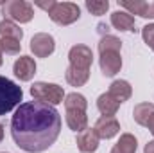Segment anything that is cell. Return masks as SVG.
I'll return each mask as SVG.
<instances>
[{
    "mask_svg": "<svg viewBox=\"0 0 154 153\" xmlns=\"http://www.w3.org/2000/svg\"><path fill=\"white\" fill-rule=\"evenodd\" d=\"M145 128H147V130H149V132H151V133L154 135V114H152V117L149 119V122L145 124Z\"/></svg>",
    "mask_w": 154,
    "mask_h": 153,
    "instance_id": "obj_26",
    "label": "cell"
},
{
    "mask_svg": "<svg viewBox=\"0 0 154 153\" xmlns=\"http://www.w3.org/2000/svg\"><path fill=\"white\" fill-rule=\"evenodd\" d=\"M2 141H4V126L0 124V142H2Z\"/></svg>",
    "mask_w": 154,
    "mask_h": 153,
    "instance_id": "obj_27",
    "label": "cell"
},
{
    "mask_svg": "<svg viewBox=\"0 0 154 153\" xmlns=\"http://www.w3.org/2000/svg\"><path fill=\"white\" fill-rule=\"evenodd\" d=\"M2 15L5 16V20L27 24L34 18V7L25 0H9L2 4Z\"/></svg>",
    "mask_w": 154,
    "mask_h": 153,
    "instance_id": "obj_5",
    "label": "cell"
},
{
    "mask_svg": "<svg viewBox=\"0 0 154 153\" xmlns=\"http://www.w3.org/2000/svg\"><path fill=\"white\" fill-rule=\"evenodd\" d=\"M93 130H95V133L99 135V139H106V141H108V139H113L115 135L120 133V122L116 121L115 117H106V115H102V117L97 119Z\"/></svg>",
    "mask_w": 154,
    "mask_h": 153,
    "instance_id": "obj_9",
    "label": "cell"
},
{
    "mask_svg": "<svg viewBox=\"0 0 154 153\" xmlns=\"http://www.w3.org/2000/svg\"><path fill=\"white\" fill-rule=\"evenodd\" d=\"M0 49L5 54H18L22 49V43L16 40H7V38H0Z\"/></svg>",
    "mask_w": 154,
    "mask_h": 153,
    "instance_id": "obj_22",
    "label": "cell"
},
{
    "mask_svg": "<svg viewBox=\"0 0 154 153\" xmlns=\"http://www.w3.org/2000/svg\"><path fill=\"white\" fill-rule=\"evenodd\" d=\"M0 38L22 41V38H23V31H22L14 22H11V20H2V22H0Z\"/></svg>",
    "mask_w": 154,
    "mask_h": 153,
    "instance_id": "obj_18",
    "label": "cell"
},
{
    "mask_svg": "<svg viewBox=\"0 0 154 153\" xmlns=\"http://www.w3.org/2000/svg\"><path fill=\"white\" fill-rule=\"evenodd\" d=\"M86 9L91 15L100 16V15H106V11L109 9V2L108 0H86Z\"/></svg>",
    "mask_w": 154,
    "mask_h": 153,
    "instance_id": "obj_21",
    "label": "cell"
},
{
    "mask_svg": "<svg viewBox=\"0 0 154 153\" xmlns=\"http://www.w3.org/2000/svg\"><path fill=\"white\" fill-rule=\"evenodd\" d=\"M31 50L36 58H48L56 50V41L48 33H38L31 40Z\"/></svg>",
    "mask_w": 154,
    "mask_h": 153,
    "instance_id": "obj_8",
    "label": "cell"
},
{
    "mask_svg": "<svg viewBox=\"0 0 154 153\" xmlns=\"http://www.w3.org/2000/svg\"><path fill=\"white\" fill-rule=\"evenodd\" d=\"M13 72L20 81H31L36 74V61L31 56H20L13 65Z\"/></svg>",
    "mask_w": 154,
    "mask_h": 153,
    "instance_id": "obj_11",
    "label": "cell"
},
{
    "mask_svg": "<svg viewBox=\"0 0 154 153\" xmlns=\"http://www.w3.org/2000/svg\"><path fill=\"white\" fill-rule=\"evenodd\" d=\"M36 5H38V7H41V9H45L47 13H50V11H52V7L56 5V2H54V0H48V2H38Z\"/></svg>",
    "mask_w": 154,
    "mask_h": 153,
    "instance_id": "obj_24",
    "label": "cell"
},
{
    "mask_svg": "<svg viewBox=\"0 0 154 153\" xmlns=\"http://www.w3.org/2000/svg\"><path fill=\"white\" fill-rule=\"evenodd\" d=\"M142 38H143V41L154 50V24H147V25L142 29Z\"/></svg>",
    "mask_w": 154,
    "mask_h": 153,
    "instance_id": "obj_23",
    "label": "cell"
},
{
    "mask_svg": "<svg viewBox=\"0 0 154 153\" xmlns=\"http://www.w3.org/2000/svg\"><path fill=\"white\" fill-rule=\"evenodd\" d=\"M48 16L57 25H72L74 22L79 20L81 9L74 2H56V5L52 7V11L48 13Z\"/></svg>",
    "mask_w": 154,
    "mask_h": 153,
    "instance_id": "obj_7",
    "label": "cell"
},
{
    "mask_svg": "<svg viewBox=\"0 0 154 153\" xmlns=\"http://www.w3.org/2000/svg\"><path fill=\"white\" fill-rule=\"evenodd\" d=\"M61 133V115L45 103H22L11 117V137L14 144L29 153L48 150Z\"/></svg>",
    "mask_w": 154,
    "mask_h": 153,
    "instance_id": "obj_1",
    "label": "cell"
},
{
    "mask_svg": "<svg viewBox=\"0 0 154 153\" xmlns=\"http://www.w3.org/2000/svg\"><path fill=\"white\" fill-rule=\"evenodd\" d=\"M118 5L124 7V11H127L129 15H138L142 18H154V2H143V0L127 2V0H118Z\"/></svg>",
    "mask_w": 154,
    "mask_h": 153,
    "instance_id": "obj_10",
    "label": "cell"
},
{
    "mask_svg": "<svg viewBox=\"0 0 154 153\" xmlns=\"http://www.w3.org/2000/svg\"><path fill=\"white\" fill-rule=\"evenodd\" d=\"M154 114V105L152 103H140L133 108V117L140 126H145L149 122V119Z\"/></svg>",
    "mask_w": 154,
    "mask_h": 153,
    "instance_id": "obj_19",
    "label": "cell"
},
{
    "mask_svg": "<svg viewBox=\"0 0 154 153\" xmlns=\"http://www.w3.org/2000/svg\"><path fill=\"white\" fill-rule=\"evenodd\" d=\"M66 124L72 132L81 133L88 128V115L84 110H66Z\"/></svg>",
    "mask_w": 154,
    "mask_h": 153,
    "instance_id": "obj_15",
    "label": "cell"
},
{
    "mask_svg": "<svg viewBox=\"0 0 154 153\" xmlns=\"http://www.w3.org/2000/svg\"><path fill=\"white\" fill-rule=\"evenodd\" d=\"M111 25L115 27L116 31H136L134 29V25H136V22H134V16L133 15H129L127 11H115V13H111Z\"/></svg>",
    "mask_w": 154,
    "mask_h": 153,
    "instance_id": "obj_14",
    "label": "cell"
},
{
    "mask_svg": "<svg viewBox=\"0 0 154 153\" xmlns=\"http://www.w3.org/2000/svg\"><path fill=\"white\" fill-rule=\"evenodd\" d=\"M23 97L22 86H18L9 77L0 76V115L9 114L16 106H20V101Z\"/></svg>",
    "mask_w": 154,
    "mask_h": 153,
    "instance_id": "obj_3",
    "label": "cell"
},
{
    "mask_svg": "<svg viewBox=\"0 0 154 153\" xmlns=\"http://www.w3.org/2000/svg\"><path fill=\"white\" fill-rule=\"evenodd\" d=\"M108 94H109L111 97H115L116 101L122 105V103H125V101L133 96V88H131L129 81H125V79H116V81H113V83L109 85Z\"/></svg>",
    "mask_w": 154,
    "mask_h": 153,
    "instance_id": "obj_13",
    "label": "cell"
},
{
    "mask_svg": "<svg viewBox=\"0 0 154 153\" xmlns=\"http://www.w3.org/2000/svg\"><path fill=\"white\" fill-rule=\"evenodd\" d=\"M97 108H99V112L102 115L113 117V115L118 112V108H120V103L106 92V94H100V96H99V99H97Z\"/></svg>",
    "mask_w": 154,
    "mask_h": 153,
    "instance_id": "obj_16",
    "label": "cell"
},
{
    "mask_svg": "<svg viewBox=\"0 0 154 153\" xmlns=\"http://www.w3.org/2000/svg\"><path fill=\"white\" fill-rule=\"evenodd\" d=\"M68 61H70L68 69L90 74V69H91V63H93V52L88 45L77 43L68 50Z\"/></svg>",
    "mask_w": 154,
    "mask_h": 153,
    "instance_id": "obj_6",
    "label": "cell"
},
{
    "mask_svg": "<svg viewBox=\"0 0 154 153\" xmlns=\"http://www.w3.org/2000/svg\"><path fill=\"white\" fill-rule=\"evenodd\" d=\"M2 63H4V58H2V49H0V67H2Z\"/></svg>",
    "mask_w": 154,
    "mask_h": 153,
    "instance_id": "obj_28",
    "label": "cell"
},
{
    "mask_svg": "<svg viewBox=\"0 0 154 153\" xmlns=\"http://www.w3.org/2000/svg\"><path fill=\"white\" fill-rule=\"evenodd\" d=\"M99 135L95 133V130L93 128H86L84 132H81V133H77V148H79V151L82 153H93L97 151V148H99Z\"/></svg>",
    "mask_w": 154,
    "mask_h": 153,
    "instance_id": "obj_12",
    "label": "cell"
},
{
    "mask_svg": "<svg viewBox=\"0 0 154 153\" xmlns=\"http://www.w3.org/2000/svg\"><path fill=\"white\" fill-rule=\"evenodd\" d=\"M138 150V141L131 133H122L118 142L113 146L111 153H136Z\"/></svg>",
    "mask_w": 154,
    "mask_h": 153,
    "instance_id": "obj_17",
    "label": "cell"
},
{
    "mask_svg": "<svg viewBox=\"0 0 154 153\" xmlns=\"http://www.w3.org/2000/svg\"><path fill=\"white\" fill-rule=\"evenodd\" d=\"M86 106H88V101L82 94L72 92V94L65 96V108L66 110H84L86 112Z\"/></svg>",
    "mask_w": 154,
    "mask_h": 153,
    "instance_id": "obj_20",
    "label": "cell"
},
{
    "mask_svg": "<svg viewBox=\"0 0 154 153\" xmlns=\"http://www.w3.org/2000/svg\"><path fill=\"white\" fill-rule=\"evenodd\" d=\"M120 50H122V41L116 36L106 34L100 38V41H99V54H100L99 65H100V70L104 76L113 77L120 72V69H122Z\"/></svg>",
    "mask_w": 154,
    "mask_h": 153,
    "instance_id": "obj_2",
    "label": "cell"
},
{
    "mask_svg": "<svg viewBox=\"0 0 154 153\" xmlns=\"http://www.w3.org/2000/svg\"><path fill=\"white\" fill-rule=\"evenodd\" d=\"M143 153H154V141H149L143 148Z\"/></svg>",
    "mask_w": 154,
    "mask_h": 153,
    "instance_id": "obj_25",
    "label": "cell"
},
{
    "mask_svg": "<svg viewBox=\"0 0 154 153\" xmlns=\"http://www.w3.org/2000/svg\"><path fill=\"white\" fill-rule=\"evenodd\" d=\"M31 96L34 101L50 105V106H56L65 101L63 86H59L56 83H45V81H38L31 86Z\"/></svg>",
    "mask_w": 154,
    "mask_h": 153,
    "instance_id": "obj_4",
    "label": "cell"
}]
</instances>
